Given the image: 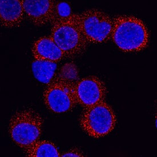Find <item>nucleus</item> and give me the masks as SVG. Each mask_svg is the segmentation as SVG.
Here are the masks:
<instances>
[{
	"label": "nucleus",
	"mask_w": 157,
	"mask_h": 157,
	"mask_svg": "<svg viewBox=\"0 0 157 157\" xmlns=\"http://www.w3.org/2000/svg\"><path fill=\"white\" fill-rule=\"evenodd\" d=\"M112 20V39L121 50L139 52L147 46L149 31L141 19L132 16L119 15Z\"/></svg>",
	"instance_id": "obj_1"
},
{
	"label": "nucleus",
	"mask_w": 157,
	"mask_h": 157,
	"mask_svg": "<svg viewBox=\"0 0 157 157\" xmlns=\"http://www.w3.org/2000/svg\"><path fill=\"white\" fill-rule=\"evenodd\" d=\"M50 37L65 57L72 58L80 56L86 49L88 42L79 26L76 14L52 23Z\"/></svg>",
	"instance_id": "obj_2"
},
{
	"label": "nucleus",
	"mask_w": 157,
	"mask_h": 157,
	"mask_svg": "<svg viewBox=\"0 0 157 157\" xmlns=\"http://www.w3.org/2000/svg\"><path fill=\"white\" fill-rule=\"evenodd\" d=\"M43 120L33 109L17 112L10 118L9 132L13 142L26 149L38 141L42 132Z\"/></svg>",
	"instance_id": "obj_3"
},
{
	"label": "nucleus",
	"mask_w": 157,
	"mask_h": 157,
	"mask_svg": "<svg viewBox=\"0 0 157 157\" xmlns=\"http://www.w3.org/2000/svg\"><path fill=\"white\" fill-rule=\"evenodd\" d=\"M117 124L116 113L105 101L85 108L79 118V124L89 136L99 138L112 132Z\"/></svg>",
	"instance_id": "obj_4"
},
{
	"label": "nucleus",
	"mask_w": 157,
	"mask_h": 157,
	"mask_svg": "<svg viewBox=\"0 0 157 157\" xmlns=\"http://www.w3.org/2000/svg\"><path fill=\"white\" fill-rule=\"evenodd\" d=\"M79 26L88 43L100 44L112 38L113 20L97 9H90L77 13Z\"/></svg>",
	"instance_id": "obj_5"
},
{
	"label": "nucleus",
	"mask_w": 157,
	"mask_h": 157,
	"mask_svg": "<svg viewBox=\"0 0 157 157\" xmlns=\"http://www.w3.org/2000/svg\"><path fill=\"white\" fill-rule=\"evenodd\" d=\"M75 84L55 77L44 91L46 107L56 113L69 112L77 104Z\"/></svg>",
	"instance_id": "obj_6"
},
{
	"label": "nucleus",
	"mask_w": 157,
	"mask_h": 157,
	"mask_svg": "<svg viewBox=\"0 0 157 157\" xmlns=\"http://www.w3.org/2000/svg\"><path fill=\"white\" fill-rule=\"evenodd\" d=\"M75 88L77 103L85 109L104 101L107 93L105 83L95 75L78 80Z\"/></svg>",
	"instance_id": "obj_7"
},
{
	"label": "nucleus",
	"mask_w": 157,
	"mask_h": 157,
	"mask_svg": "<svg viewBox=\"0 0 157 157\" xmlns=\"http://www.w3.org/2000/svg\"><path fill=\"white\" fill-rule=\"evenodd\" d=\"M56 2L52 0H23L22 5L29 21L41 26L52 23L55 20Z\"/></svg>",
	"instance_id": "obj_8"
},
{
	"label": "nucleus",
	"mask_w": 157,
	"mask_h": 157,
	"mask_svg": "<svg viewBox=\"0 0 157 157\" xmlns=\"http://www.w3.org/2000/svg\"><path fill=\"white\" fill-rule=\"evenodd\" d=\"M32 54L36 60L57 62L65 57L50 36L40 38L34 42L32 47Z\"/></svg>",
	"instance_id": "obj_9"
},
{
	"label": "nucleus",
	"mask_w": 157,
	"mask_h": 157,
	"mask_svg": "<svg viewBox=\"0 0 157 157\" xmlns=\"http://www.w3.org/2000/svg\"><path fill=\"white\" fill-rule=\"evenodd\" d=\"M24 15L22 1L1 0V25L6 28H13L21 25Z\"/></svg>",
	"instance_id": "obj_10"
},
{
	"label": "nucleus",
	"mask_w": 157,
	"mask_h": 157,
	"mask_svg": "<svg viewBox=\"0 0 157 157\" xmlns=\"http://www.w3.org/2000/svg\"><path fill=\"white\" fill-rule=\"evenodd\" d=\"M57 63L34 60L32 63V69L34 76L38 81L48 84L54 77L57 69Z\"/></svg>",
	"instance_id": "obj_11"
},
{
	"label": "nucleus",
	"mask_w": 157,
	"mask_h": 157,
	"mask_svg": "<svg viewBox=\"0 0 157 157\" xmlns=\"http://www.w3.org/2000/svg\"><path fill=\"white\" fill-rule=\"evenodd\" d=\"M27 157H61L57 146L49 141H37L25 149Z\"/></svg>",
	"instance_id": "obj_12"
},
{
	"label": "nucleus",
	"mask_w": 157,
	"mask_h": 157,
	"mask_svg": "<svg viewBox=\"0 0 157 157\" xmlns=\"http://www.w3.org/2000/svg\"><path fill=\"white\" fill-rule=\"evenodd\" d=\"M57 77L69 82H77L79 77L77 66L73 62L66 63L61 67Z\"/></svg>",
	"instance_id": "obj_13"
},
{
	"label": "nucleus",
	"mask_w": 157,
	"mask_h": 157,
	"mask_svg": "<svg viewBox=\"0 0 157 157\" xmlns=\"http://www.w3.org/2000/svg\"><path fill=\"white\" fill-rule=\"evenodd\" d=\"M73 13L71 12V5L66 2H58L55 5V20L68 18ZM53 21V22H54Z\"/></svg>",
	"instance_id": "obj_14"
},
{
	"label": "nucleus",
	"mask_w": 157,
	"mask_h": 157,
	"mask_svg": "<svg viewBox=\"0 0 157 157\" xmlns=\"http://www.w3.org/2000/svg\"><path fill=\"white\" fill-rule=\"evenodd\" d=\"M83 156L84 155L82 152L78 148L71 149L70 150L66 151L65 153L61 154V157H83Z\"/></svg>",
	"instance_id": "obj_15"
}]
</instances>
